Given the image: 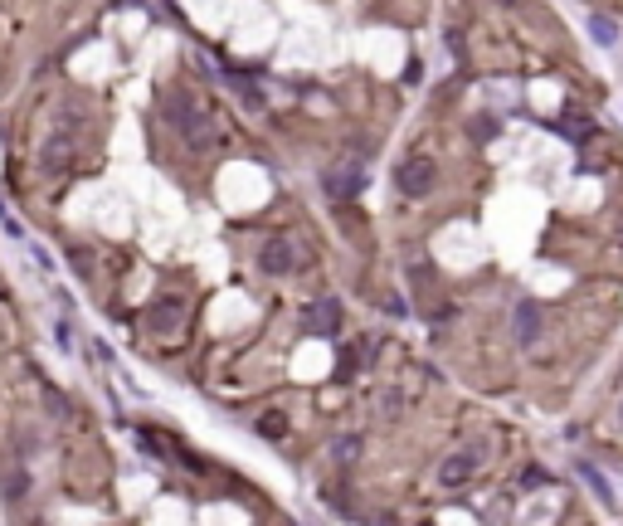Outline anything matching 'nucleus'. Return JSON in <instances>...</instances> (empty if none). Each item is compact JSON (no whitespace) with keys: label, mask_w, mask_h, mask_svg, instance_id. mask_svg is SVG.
<instances>
[{"label":"nucleus","mask_w":623,"mask_h":526,"mask_svg":"<svg viewBox=\"0 0 623 526\" xmlns=\"http://www.w3.org/2000/svg\"><path fill=\"white\" fill-rule=\"evenodd\" d=\"M400 191L405 195H428L433 191V161H405L400 166Z\"/></svg>","instance_id":"1"},{"label":"nucleus","mask_w":623,"mask_h":526,"mask_svg":"<svg viewBox=\"0 0 623 526\" xmlns=\"http://www.w3.org/2000/svg\"><path fill=\"white\" fill-rule=\"evenodd\" d=\"M263 268H268V273H288V268H293V244H288V239L268 244V249H263Z\"/></svg>","instance_id":"2"},{"label":"nucleus","mask_w":623,"mask_h":526,"mask_svg":"<svg viewBox=\"0 0 623 526\" xmlns=\"http://www.w3.org/2000/svg\"><path fill=\"white\" fill-rule=\"evenodd\" d=\"M472 468H477V458H472V453H463V458L443 463V483H463V478H468Z\"/></svg>","instance_id":"3"},{"label":"nucleus","mask_w":623,"mask_h":526,"mask_svg":"<svg viewBox=\"0 0 623 526\" xmlns=\"http://www.w3.org/2000/svg\"><path fill=\"white\" fill-rule=\"evenodd\" d=\"M331 321H336V307L331 303H321L316 312H307V326H331Z\"/></svg>","instance_id":"4"}]
</instances>
